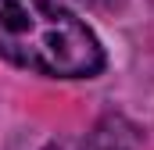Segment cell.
<instances>
[{
  "label": "cell",
  "instance_id": "6da1fadb",
  "mask_svg": "<svg viewBox=\"0 0 154 150\" xmlns=\"http://www.w3.org/2000/svg\"><path fill=\"white\" fill-rule=\"evenodd\" d=\"M0 57L50 79H93L104 46L54 0H0Z\"/></svg>",
  "mask_w": 154,
  "mask_h": 150
},
{
  "label": "cell",
  "instance_id": "7a4b0ae2",
  "mask_svg": "<svg viewBox=\"0 0 154 150\" xmlns=\"http://www.w3.org/2000/svg\"><path fill=\"white\" fill-rule=\"evenodd\" d=\"M47 150H133L122 136L108 132V129H97V132H86V136H65V140H54Z\"/></svg>",
  "mask_w": 154,
  "mask_h": 150
},
{
  "label": "cell",
  "instance_id": "3957f363",
  "mask_svg": "<svg viewBox=\"0 0 154 150\" xmlns=\"http://www.w3.org/2000/svg\"><path fill=\"white\" fill-rule=\"evenodd\" d=\"M86 4H93V7H100V11H118L125 0H86Z\"/></svg>",
  "mask_w": 154,
  "mask_h": 150
}]
</instances>
